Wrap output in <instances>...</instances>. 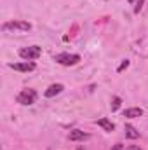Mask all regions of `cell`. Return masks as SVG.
Wrapping results in <instances>:
<instances>
[{
    "mask_svg": "<svg viewBox=\"0 0 148 150\" xmlns=\"http://www.w3.org/2000/svg\"><path fill=\"white\" fill-rule=\"evenodd\" d=\"M127 67H129V61H127V59H124V61L120 63V67L117 68V72H124V70H125Z\"/></svg>",
    "mask_w": 148,
    "mask_h": 150,
    "instance_id": "cell-12",
    "label": "cell"
},
{
    "mask_svg": "<svg viewBox=\"0 0 148 150\" xmlns=\"http://www.w3.org/2000/svg\"><path fill=\"white\" fill-rule=\"evenodd\" d=\"M9 67L12 70H18V72H32V70H35V63H32V61L30 63L28 61L26 63H11Z\"/></svg>",
    "mask_w": 148,
    "mask_h": 150,
    "instance_id": "cell-4",
    "label": "cell"
},
{
    "mask_svg": "<svg viewBox=\"0 0 148 150\" xmlns=\"http://www.w3.org/2000/svg\"><path fill=\"white\" fill-rule=\"evenodd\" d=\"M42 54V49L38 45H32V47H23L19 49V56L25 59H37L38 56Z\"/></svg>",
    "mask_w": 148,
    "mask_h": 150,
    "instance_id": "cell-3",
    "label": "cell"
},
{
    "mask_svg": "<svg viewBox=\"0 0 148 150\" xmlns=\"http://www.w3.org/2000/svg\"><path fill=\"white\" fill-rule=\"evenodd\" d=\"M141 115H143L141 108H127L124 112V117H127V119H136V117H141Z\"/></svg>",
    "mask_w": 148,
    "mask_h": 150,
    "instance_id": "cell-8",
    "label": "cell"
},
{
    "mask_svg": "<svg viewBox=\"0 0 148 150\" xmlns=\"http://www.w3.org/2000/svg\"><path fill=\"white\" fill-rule=\"evenodd\" d=\"M65 87H63V84H52V86H49L47 89H45V98H52V96H56V94H59L61 91H63Z\"/></svg>",
    "mask_w": 148,
    "mask_h": 150,
    "instance_id": "cell-5",
    "label": "cell"
},
{
    "mask_svg": "<svg viewBox=\"0 0 148 150\" xmlns=\"http://www.w3.org/2000/svg\"><path fill=\"white\" fill-rule=\"evenodd\" d=\"M120 103H122V100H120L118 96H115V98L111 100V112H115V110H118V107H120Z\"/></svg>",
    "mask_w": 148,
    "mask_h": 150,
    "instance_id": "cell-11",
    "label": "cell"
},
{
    "mask_svg": "<svg viewBox=\"0 0 148 150\" xmlns=\"http://www.w3.org/2000/svg\"><path fill=\"white\" fill-rule=\"evenodd\" d=\"M111 150H125V149H124L122 145H113V147H111Z\"/></svg>",
    "mask_w": 148,
    "mask_h": 150,
    "instance_id": "cell-14",
    "label": "cell"
},
{
    "mask_svg": "<svg viewBox=\"0 0 148 150\" xmlns=\"http://www.w3.org/2000/svg\"><path fill=\"white\" fill-rule=\"evenodd\" d=\"M68 138H70V142H84V140H87V138H89V134H87V133H84V131L73 129V131H70Z\"/></svg>",
    "mask_w": 148,
    "mask_h": 150,
    "instance_id": "cell-6",
    "label": "cell"
},
{
    "mask_svg": "<svg viewBox=\"0 0 148 150\" xmlns=\"http://www.w3.org/2000/svg\"><path fill=\"white\" fill-rule=\"evenodd\" d=\"M16 100H18V103H21V105H32V103H35V100H37V93H35L33 89H23V91L16 96Z\"/></svg>",
    "mask_w": 148,
    "mask_h": 150,
    "instance_id": "cell-2",
    "label": "cell"
},
{
    "mask_svg": "<svg viewBox=\"0 0 148 150\" xmlns=\"http://www.w3.org/2000/svg\"><path fill=\"white\" fill-rule=\"evenodd\" d=\"M5 28H19V30L28 32V30L32 28V25H30L28 21H11V23L5 25Z\"/></svg>",
    "mask_w": 148,
    "mask_h": 150,
    "instance_id": "cell-7",
    "label": "cell"
},
{
    "mask_svg": "<svg viewBox=\"0 0 148 150\" xmlns=\"http://www.w3.org/2000/svg\"><path fill=\"white\" fill-rule=\"evenodd\" d=\"M127 2H134V0H127Z\"/></svg>",
    "mask_w": 148,
    "mask_h": 150,
    "instance_id": "cell-17",
    "label": "cell"
},
{
    "mask_svg": "<svg viewBox=\"0 0 148 150\" xmlns=\"http://www.w3.org/2000/svg\"><path fill=\"white\" fill-rule=\"evenodd\" d=\"M125 150H141L140 147H136V145H131V147H127Z\"/></svg>",
    "mask_w": 148,
    "mask_h": 150,
    "instance_id": "cell-15",
    "label": "cell"
},
{
    "mask_svg": "<svg viewBox=\"0 0 148 150\" xmlns=\"http://www.w3.org/2000/svg\"><path fill=\"white\" fill-rule=\"evenodd\" d=\"M54 59L59 63V65H65V67H72L77 65L80 61V56L78 54H68V52H61V54H56Z\"/></svg>",
    "mask_w": 148,
    "mask_h": 150,
    "instance_id": "cell-1",
    "label": "cell"
},
{
    "mask_svg": "<svg viewBox=\"0 0 148 150\" xmlns=\"http://www.w3.org/2000/svg\"><path fill=\"white\" fill-rule=\"evenodd\" d=\"M125 136L131 138V140H136V138H140V133L132 126H125Z\"/></svg>",
    "mask_w": 148,
    "mask_h": 150,
    "instance_id": "cell-10",
    "label": "cell"
},
{
    "mask_svg": "<svg viewBox=\"0 0 148 150\" xmlns=\"http://www.w3.org/2000/svg\"><path fill=\"white\" fill-rule=\"evenodd\" d=\"M98 126H101L105 131H113V129H115L113 122H110L108 119H99V120H98Z\"/></svg>",
    "mask_w": 148,
    "mask_h": 150,
    "instance_id": "cell-9",
    "label": "cell"
},
{
    "mask_svg": "<svg viewBox=\"0 0 148 150\" xmlns=\"http://www.w3.org/2000/svg\"><path fill=\"white\" fill-rule=\"evenodd\" d=\"M77 150H82V147H78V149H77Z\"/></svg>",
    "mask_w": 148,
    "mask_h": 150,
    "instance_id": "cell-16",
    "label": "cell"
},
{
    "mask_svg": "<svg viewBox=\"0 0 148 150\" xmlns=\"http://www.w3.org/2000/svg\"><path fill=\"white\" fill-rule=\"evenodd\" d=\"M143 4H145V0H140V2L136 4V7H134V12H140V11H141V7H143Z\"/></svg>",
    "mask_w": 148,
    "mask_h": 150,
    "instance_id": "cell-13",
    "label": "cell"
}]
</instances>
